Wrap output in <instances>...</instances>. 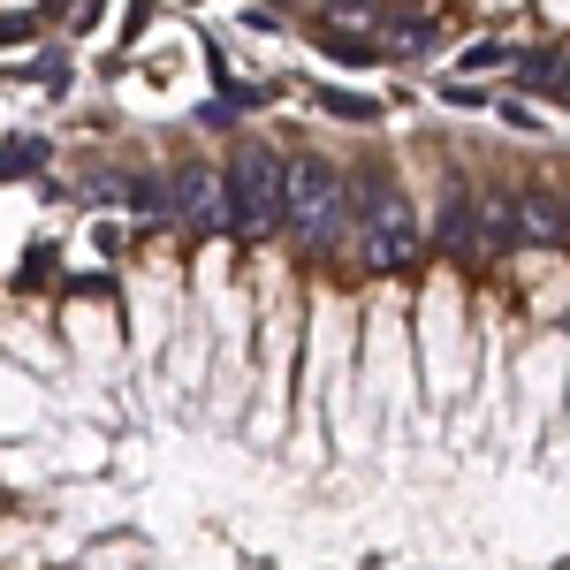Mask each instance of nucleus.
<instances>
[{
	"mask_svg": "<svg viewBox=\"0 0 570 570\" xmlns=\"http://www.w3.org/2000/svg\"><path fill=\"white\" fill-rule=\"evenodd\" d=\"M434 244H449V252H480V244H494V198L456 190V198L434 214Z\"/></svg>",
	"mask_w": 570,
	"mask_h": 570,
	"instance_id": "39448f33",
	"label": "nucleus"
},
{
	"mask_svg": "<svg viewBox=\"0 0 570 570\" xmlns=\"http://www.w3.org/2000/svg\"><path fill=\"white\" fill-rule=\"evenodd\" d=\"M282 176H289V153H274L266 137H236V153L220 168V236H236V244L282 236Z\"/></svg>",
	"mask_w": 570,
	"mask_h": 570,
	"instance_id": "f257e3e1",
	"label": "nucleus"
},
{
	"mask_svg": "<svg viewBox=\"0 0 570 570\" xmlns=\"http://www.w3.org/2000/svg\"><path fill=\"white\" fill-rule=\"evenodd\" d=\"M282 228L297 244H312V252H335L351 236V183L335 168H320V160H289V176H282Z\"/></svg>",
	"mask_w": 570,
	"mask_h": 570,
	"instance_id": "7ed1b4c3",
	"label": "nucleus"
},
{
	"mask_svg": "<svg viewBox=\"0 0 570 570\" xmlns=\"http://www.w3.org/2000/svg\"><path fill=\"white\" fill-rule=\"evenodd\" d=\"M39 168H53V145H46V137H8V145H0V183L39 176Z\"/></svg>",
	"mask_w": 570,
	"mask_h": 570,
	"instance_id": "423d86ee",
	"label": "nucleus"
},
{
	"mask_svg": "<svg viewBox=\"0 0 570 570\" xmlns=\"http://www.w3.org/2000/svg\"><path fill=\"white\" fill-rule=\"evenodd\" d=\"M525 91H548V99H563V69L532 53V69H525Z\"/></svg>",
	"mask_w": 570,
	"mask_h": 570,
	"instance_id": "1a4fd4ad",
	"label": "nucleus"
},
{
	"mask_svg": "<svg viewBox=\"0 0 570 570\" xmlns=\"http://www.w3.org/2000/svg\"><path fill=\"white\" fill-rule=\"evenodd\" d=\"M160 214L176 220L183 236H220V168L206 160H183L176 176H160Z\"/></svg>",
	"mask_w": 570,
	"mask_h": 570,
	"instance_id": "20e7f679",
	"label": "nucleus"
},
{
	"mask_svg": "<svg viewBox=\"0 0 570 570\" xmlns=\"http://www.w3.org/2000/svg\"><path fill=\"white\" fill-rule=\"evenodd\" d=\"M343 244L365 274H403L426 252V228H419V206L395 183H365V190H351V236Z\"/></svg>",
	"mask_w": 570,
	"mask_h": 570,
	"instance_id": "f03ea898",
	"label": "nucleus"
},
{
	"mask_svg": "<svg viewBox=\"0 0 570 570\" xmlns=\"http://www.w3.org/2000/svg\"><path fill=\"white\" fill-rule=\"evenodd\" d=\"M327 115H343V122H381V99H365V91H335V85H320L312 91Z\"/></svg>",
	"mask_w": 570,
	"mask_h": 570,
	"instance_id": "0eeeda50",
	"label": "nucleus"
},
{
	"mask_svg": "<svg viewBox=\"0 0 570 570\" xmlns=\"http://www.w3.org/2000/svg\"><path fill=\"white\" fill-rule=\"evenodd\" d=\"M46 282H61V252L53 244H31L23 266H16V289H46Z\"/></svg>",
	"mask_w": 570,
	"mask_h": 570,
	"instance_id": "6e6552de",
	"label": "nucleus"
}]
</instances>
